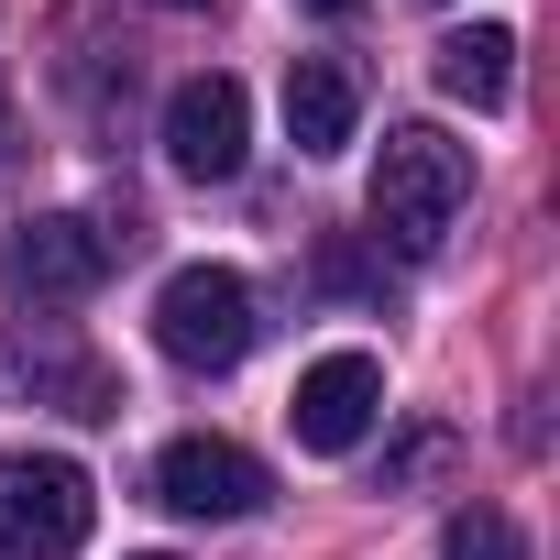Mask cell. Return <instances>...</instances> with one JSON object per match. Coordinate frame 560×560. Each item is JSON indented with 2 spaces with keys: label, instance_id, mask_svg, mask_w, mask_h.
Instances as JSON below:
<instances>
[{
  "label": "cell",
  "instance_id": "cell-1",
  "mask_svg": "<svg viewBox=\"0 0 560 560\" xmlns=\"http://www.w3.org/2000/svg\"><path fill=\"white\" fill-rule=\"evenodd\" d=\"M462 198H472V154L440 121H396L385 154H374V231L396 253H440L451 220H462Z\"/></svg>",
  "mask_w": 560,
  "mask_h": 560
},
{
  "label": "cell",
  "instance_id": "cell-2",
  "mask_svg": "<svg viewBox=\"0 0 560 560\" xmlns=\"http://www.w3.org/2000/svg\"><path fill=\"white\" fill-rule=\"evenodd\" d=\"M100 527V494L67 451H0V549L12 560H67L89 549Z\"/></svg>",
  "mask_w": 560,
  "mask_h": 560
},
{
  "label": "cell",
  "instance_id": "cell-3",
  "mask_svg": "<svg viewBox=\"0 0 560 560\" xmlns=\"http://www.w3.org/2000/svg\"><path fill=\"white\" fill-rule=\"evenodd\" d=\"M253 287L231 264H187V275H165V298H154V341H165V363H187V374H231L242 352H253Z\"/></svg>",
  "mask_w": 560,
  "mask_h": 560
},
{
  "label": "cell",
  "instance_id": "cell-4",
  "mask_svg": "<svg viewBox=\"0 0 560 560\" xmlns=\"http://www.w3.org/2000/svg\"><path fill=\"white\" fill-rule=\"evenodd\" d=\"M110 264H121L110 220L45 209V220H23V231H12V298H23V308H78V298L100 287Z\"/></svg>",
  "mask_w": 560,
  "mask_h": 560
},
{
  "label": "cell",
  "instance_id": "cell-5",
  "mask_svg": "<svg viewBox=\"0 0 560 560\" xmlns=\"http://www.w3.org/2000/svg\"><path fill=\"white\" fill-rule=\"evenodd\" d=\"M374 418H385V363H374V352H319V363L298 374V396H287V429H298V451H319V462L363 451Z\"/></svg>",
  "mask_w": 560,
  "mask_h": 560
},
{
  "label": "cell",
  "instance_id": "cell-6",
  "mask_svg": "<svg viewBox=\"0 0 560 560\" xmlns=\"http://www.w3.org/2000/svg\"><path fill=\"white\" fill-rule=\"evenodd\" d=\"M242 143H253V100H242V78H187V89L165 100V165H176L187 187L242 176Z\"/></svg>",
  "mask_w": 560,
  "mask_h": 560
},
{
  "label": "cell",
  "instance_id": "cell-7",
  "mask_svg": "<svg viewBox=\"0 0 560 560\" xmlns=\"http://www.w3.org/2000/svg\"><path fill=\"white\" fill-rule=\"evenodd\" d=\"M154 494H165L176 516H209V527H231V516H253L275 483H264V462H253V451H231V440H165V462H154Z\"/></svg>",
  "mask_w": 560,
  "mask_h": 560
},
{
  "label": "cell",
  "instance_id": "cell-8",
  "mask_svg": "<svg viewBox=\"0 0 560 560\" xmlns=\"http://www.w3.org/2000/svg\"><path fill=\"white\" fill-rule=\"evenodd\" d=\"M363 121V67L352 56H298L287 67V143L298 154H341Z\"/></svg>",
  "mask_w": 560,
  "mask_h": 560
},
{
  "label": "cell",
  "instance_id": "cell-9",
  "mask_svg": "<svg viewBox=\"0 0 560 560\" xmlns=\"http://www.w3.org/2000/svg\"><path fill=\"white\" fill-rule=\"evenodd\" d=\"M440 89H451L462 110H505V100H516V34H505V23H462V34L440 45Z\"/></svg>",
  "mask_w": 560,
  "mask_h": 560
},
{
  "label": "cell",
  "instance_id": "cell-10",
  "mask_svg": "<svg viewBox=\"0 0 560 560\" xmlns=\"http://www.w3.org/2000/svg\"><path fill=\"white\" fill-rule=\"evenodd\" d=\"M440 560H527V527H516L505 505H462V516L440 527Z\"/></svg>",
  "mask_w": 560,
  "mask_h": 560
},
{
  "label": "cell",
  "instance_id": "cell-11",
  "mask_svg": "<svg viewBox=\"0 0 560 560\" xmlns=\"http://www.w3.org/2000/svg\"><path fill=\"white\" fill-rule=\"evenodd\" d=\"M298 12H319V23H341V12H363V0H298Z\"/></svg>",
  "mask_w": 560,
  "mask_h": 560
},
{
  "label": "cell",
  "instance_id": "cell-12",
  "mask_svg": "<svg viewBox=\"0 0 560 560\" xmlns=\"http://www.w3.org/2000/svg\"><path fill=\"white\" fill-rule=\"evenodd\" d=\"M0 154H12V89H0Z\"/></svg>",
  "mask_w": 560,
  "mask_h": 560
},
{
  "label": "cell",
  "instance_id": "cell-13",
  "mask_svg": "<svg viewBox=\"0 0 560 560\" xmlns=\"http://www.w3.org/2000/svg\"><path fill=\"white\" fill-rule=\"evenodd\" d=\"M154 12H209V0H154Z\"/></svg>",
  "mask_w": 560,
  "mask_h": 560
},
{
  "label": "cell",
  "instance_id": "cell-14",
  "mask_svg": "<svg viewBox=\"0 0 560 560\" xmlns=\"http://www.w3.org/2000/svg\"><path fill=\"white\" fill-rule=\"evenodd\" d=\"M143 560H165V549H143Z\"/></svg>",
  "mask_w": 560,
  "mask_h": 560
}]
</instances>
